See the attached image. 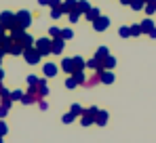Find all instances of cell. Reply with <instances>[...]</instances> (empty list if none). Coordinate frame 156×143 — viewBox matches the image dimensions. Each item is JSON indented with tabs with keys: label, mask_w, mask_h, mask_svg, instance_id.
<instances>
[{
	"label": "cell",
	"mask_w": 156,
	"mask_h": 143,
	"mask_svg": "<svg viewBox=\"0 0 156 143\" xmlns=\"http://www.w3.org/2000/svg\"><path fill=\"white\" fill-rule=\"evenodd\" d=\"M15 23L19 25V27H23V30H26L27 25L32 23V15H30L27 11H17V15H15Z\"/></svg>",
	"instance_id": "cell-1"
},
{
	"label": "cell",
	"mask_w": 156,
	"mask_h": 143,
	"mask_svg": "<svg viewBox=\"0 0 156 143\" xmlns=\"http://www.w3.org/2000/svg\"><path fill=\"white\" fill-rule=\"evenodd\" d=\"M36 51L42 55V57H47V55H51V40L49 38H40V40H36Z\"/></svg>",
	"instance_id": "cell-2"
},
{
	"label": "cell",
	"mask_w": 156,
	"mask_h": 143,
	"mask_svg": "<svg viewBox=\"0 0 156 143\" xmlns=\"http://www.w3.org/2000/svg\"><path fill=\"white\" fill-rule=\"evenodd\" d=\"M23 57H26L27 63H32V65H34V63H38V61H40V57H42V55L36 51V47H30V48L23 51Z\"/></svg>",
	"instance_id": "cell-3"
},
{
	"label": "cell",
	"mask_w": 156,
	"mask_h": 143,
	"mask_svg": "<svg viewBox=\"0 0 156 143\" xmlns=\"http://www.w3.org/2000/svg\"><path fill=\"white\" fill-rule=\"evenodd\" d=\"M0 25H4L6 30H11L15 25V15L13 13H2L0 15Z\"/></svg>",
	"instance_id": "cell-4"
},
{
	"label": "cell",
	"mask_w": 156,
	"mask_h": 143,
	"mask_svg": "<svg viewBox=\"0 0 156 143\" xmlns=\"http://www.w3.org/2000/svg\"><path fill=\"white\" fill-rule=\"evenodd\" d=\"M63 38H53L51 40V53L53 55H61V51H63Z\"/></svg>",
	"instance_id": "cell-5"
},
{
	"label": "cell",
	"mask_w": 156,
	"mask_h": 143,
	"mask_svg": "<svg viewBox=\"0 0 156 143\" xmlns=\"http://www.w3.org/2000/svg\"><path fill=\"white\" fill-rule=\"evenodd\" d=\"M93 25H95V30H97V32H104V30H108V25H110V19L99 15V17L93 21Z\"/></svg>",
	"instance_id": "cell-6"
},
{
	"label": "cell",
	"mask_w": 156,
	"mask_h": 143,
	"mask_svg": "<svg viewBox=\"0 0 156 143\" xmlns=\"http://www.w3.org/2000/svg\"><path fill=\"white\" fill-rule=\"evenodd\" d=\"M76 6H78V0H63V4H61V11H63V15H68V13L76 11Z\"/></svg>",
	"instance_id": "cell-7"
},
{
	"label": "cell",
	"mask_w": 156,
	"mask_h": 143,
	"mask_svg": "<svg viewBox=\"0 0 156 143\" xmlns=\"http://www.w3.org/2000/svg\"><path fill=\"white\" fill-rule=\"evenodd\" d=\"M61 70L68 72V74H74V72H76V68H74V59H63V61H61Z\"/></svg>",
	"instance_id": "cell-8"
},
{
	"label": "cell",
	"mask_w": 156,
	"mask_h": 143,
	"mask_svg": "<svg viewBox=\"0 0 156 143\" xmlns=\"http://www.w3.org/2000/svg\"><path fill=\"white\" fill-rule=\"evenodd\" d=\"M36 91H38V97L42 99V97L49 93V89H47V80H38V84H36Z\"/></svg>",
	"instance_id": "cell-9"
},
{
	"label": "cell",
	"mask_w": 156,
	"mask_h": 143,
	"mask_svg": "<svg viewBox=\"0 0 156 143\" xmlns=\"http://www.w3.org/2000/svg\"><path fill=\"white\" fill-rule=\"evenodd\" d=\"M139 25H141V32H144V34H150V32L154 30V23H152V19H150V17H148V19H144Z\"/></svg>",
	"instance_id": "cell-10"
},
{
	"label": "cell",
	"mask_w": 156,
	"mask_h": 143,
	"mask_svg": "<svg viewBox=\"0 0 156 143\" xmlns=\"http://www.w3.org/2000/svg\"><path fill=\"white\" fill-rule=\"evenodd\" d=\"M87 68H91V70H95V72L104 70V65H101V61H99V59H95V57H93V59H89V61H87Z\"/></svg>",
	"instance_id": "cell-11"
},
{
	"label": "cell",
	"mask_w": 156,
	"mask_h": 143,
	"mask_svg": "<svg viewBox=\"0 0 156 143\" xmlns=\"http://www.w3.org/2000/svg\"><path fill=\"white\" fill-rule=\"evenodd\" d=\"M101 82L104 84H112L114 82V74L110 70H101Z\"/></svg>",
	"instance_id": "cell-12"
},
{
	"label": "cell",
	"mask_w": 156,
	"mask_h": 143,
	"mask_svg": "<svg viewBox=\"0 0 156 143\" xmlns=\"http://www.w3.org/2000/svg\"><path fill=\"white\" fill-rule=\"evenodd\" d=\"M105 122H108V112H104V110H99V112H97V116H95V124L104 126Z\"/></svg>",
	"instance_id": "cell-13"
},
{
	"label": "cell",
	"mask_w": 156,
	"mask_h": 143,
	"mask_svg": "<svg viewBox=\"0 0 156 143\" xmlns=\"http://www.w3.org/2000/svg\"><path fill=\"white\" fill-rule=\"evenodd\" d=\"M99 15H101V13H99V9H93V6H91V9H89V11L84 13V17H87L89 21H95V19H97Z\"/></svg>",
	"instance_id": "cell-14"
},
{
	"label": "cell",
	"mask_w": 156,
	"mask_h": 143,
	"mask_svg": "<svg viewBox=\"0 0 156 143\" xmlns=\"http://www.w3.org/2000/svg\"><path fill=\"white\" fill-rule=\"evenodd\" d=\"M101 65H104V70H112V68L116 65V59H114L112 55H108L104 61H101Z\"/></svg>",
	"instance_id": "cell-15"
},
{
	"label": "cell",
	"mask_w": 156,
	"mask_h": 143,
	"mask_svg": "<svg viewBox=\"0 0 156 143\" xmlns=\"http://www.w3.org/2000/svg\"><path fill=\"white\" fill-rule=\"evenodd\" d=\"M80 122H82V126H89V124H95V116H91L89 112H84V114H82V118H80Z\"/></svg>",
	"instance_id": "cell-16"
},
{
	"label": "cell",
	"mask_w": 156,
	"mask_h": 143,
	"mask_svg": "<svg viewBox=\"0 0 156 143\" xmlns=\"http://www.w3.org/2000/svg\"><path fill=\"white\" fill-rule=\"evenodd\" d=\"M89 9H91V4H89L87 0H78V6H76V11L80 13V15H84V13H87Z\"/></svg>",
	"instance_id": "cell-17"
},
{
	"label": "cell",
	"mask_w": 156,
	"mask_h": 143,
	"mask_svg": "<svg viewBox=\"0 0 156 143\" xmlns=\"http://www.w3.org/2000/svg\"><path fill=\"white\" fill-rule=\"evenodd\" d=\"M55 74H57V65H55V63H47V65H44V76L53 78Z\"/></svg>",
	"instance_id": "cell-18"
},
{
	"label": "cell",
	"mask_w": 156,
	"mask_h": 143,
	"mask_svg": "<svg viewBox=\"0 0 156 143\" xmlns=\"http://www.w3.org/2000/svg\"><path fill=\"white\" fill-rule=\"evenodd\" d=\"M133 11H144V6H146V0H131L129 4Z\"/></svg>",
	"instance_id": "cell-19"
},
{
	"label": "cell",
	"mask_w": 156,
	"mask_h": 143,
	"mask_svg": "<svg viewBox=\"0 0 156 143\" xmlns=\"http://www.w3.org/2000/svg\"><path fill=\"white\" fill-rule=\"evenodd\" d=\"M108 55H110V51H108L105 47H99V48H97V53H95V59H99V61H104V59L108 57Z\"/></svg>",
	"instance_id": "cell-20"
},
{
	"label": "cell",
	"mask_w": 156,
	"mask_h": 143,
	"mask_svg": "<svg viewBox=\"0 0 156 143\" xmlns=\"http://www.w3.org/2000/svg\"><path fill=\"white\" fill-rule=\"evenodd\" d=\"M72 78L76 80L78 84H84V82H87V80H84V70H76L74 74H72Z\"/></svg>",
	"instance_id": "cell-21"
},
{
	"label": "cell",
	"mask_w": 156,
	"mask_h": 143,
	"mask_svg": "<svg viewBox=\"0 0 156 143\" xmlns=\"http://www.w3.org/2000/svg\"><path fill=\"white\" fill-rule=\"evenodd\" d=\"M144 13H146V15H154V13H156V0H154V2H146Z\"/></svg>",
	"instance_id": "cell-22"
},
{
	"label": "cell",
	"mask_w": 156,
	"mask_h": 143,
	"mask_svg": "<svg viewBox=\"0 0 156 143\" xmlns=\"http://www.w3.org/2000/svg\"><path fill=\"white\" fill-rule=\"evenodd\" d=\"M74 68H76V70H84V68H87V61H84L82 57H74Z\"/></svg>",
	"instance_id": "cell-23"
},
{
	"label": "cell",
	"mask_w": 156,
	"mask_h": 143,
	"mask_svg": "<svg viewBox=\"0 0 156 143\" xmlns=\"http://www.w3.org/2000/svg\"><path fill=\"white\" fill-rule=\"evenodd\" d=\"M72 36H74V32H72L70 27H66V30H61V38H63V40H70Z\"/></svg>",
	"instance_id": "cell-24"
},
{
	"label": "cell",
	"mask_w": 156,
	"mask_h": 143,
	"mask_svg": "<svg viewBox=\"0 0 156 143\" xmlns=\"http://www.w3.org/2000/svg\"><path fill=\"white\" fill-rule=\"evenodd\" d=\"M68 19H70L72 23H76L78 19H80V13H78V11H72V13H68Z\"/></svg>",
	"instance_id": "cell-25"
},
{
	"label": "cell",
	"mask_w": 156,
	"mask_h": 143,
	"mask_svg": "<svg viewBox=\"0 0 156 143\" xmlns=\"http://www.w3.org/2000/svg\"><path fill=\"white\" fill-rule=\"evenodd\" d=\"M139 34H144V32H141V25H139V23L131 25V36H139Z\"/></svg>",
	"instance_id": "cell-26"
},
{
	"label": "cell",
	"mask_w": 156,
	"mask_h": 143,
	"mask_svg": "<svg viewBox=\"0 0 156 143\" xmlns=\"http://www.w3.org/2000/svg\"><path fill=\"white\" fill-rule=\"evenodd\" d=\"M118 34H120V38H129L131 36V27H120Z\"/></svg>",
	"instance_id": "cell-27"
},
{
	"label": "cell",
	"mask_w": 156,
	"mask_h": 143,
	"mask_svg": "<svg viewBox=\"0 0 156 143\" xmlns=\"http://www.w3.org/2000/svg\"><path fill=\"white\" fill-rule=\"evenodd\" d=\"M72 114H74V116H80V114H84V112H82V107H80L78 103H74V105H72Z\"/></svg>",
	"instance_id": "cell-28"
},
{
	"label": "cell",
	"mask_w": 156,
	"mask_h": 143,
	"mask_svg": "<svg viewBox=\"0 0 156 143\" xmlns=\"http://www.w3.org/2000/svg\"><path fill=\"white\" fill-rule=\"evenodd\" d=\"M66 86H68V89H76L78 82L74 80V78H68V80H66Z\"/></svg>",
	"instance_id": "cell-29"
},
{
	"label": "cell",
	"mask_w": 156,
	"mask_h": 143,
	"mask_svg": "<svg viewBox=\"0 0 156 143\" xmlns=\"http://www.w3.org/2000/svg\"><path fill=\"white\" fill-rule=\"evenodd\" d=\"M61 15H63V11H61V9H53V11H51V17H53V19H59Z\"/></svg>",
	"instance_id": "cell-30"
},
{
	"label": "cell",
	"mask_w": 156,
	"mask_h": 143,
	"mask_svg": "<svg viewBox=\"0 0 156 143\" xmlns=\"http://www.w3.org/2000/svg\"><path fill=\"white\" fill-rule=\"evenodd\" d=\"M74 118H76V116L70 112V114H66V116H63V122H66V124H70V122H74Z\"/></svg>",
	"instance_id": "cell-31"
},
{
	"label": "cell",
	"mask_w": 156,
	"mask_h": 143,
	"mask_svg": "<svg viewBox=\"0 0 156 143\" xmlns=\"http://www.w3.org/2000/svg\"><path fill=\"white\" fill-rule=\"evenodd\" d=\"M27 84H30V86H36V84H38V78H36V76H27Z\"/></svg>",
	"instance_id": "cell-32"
},
{
	"label": "cell",
	"mask_w": 156,
	"mask_h": 143,
	"mask_svg": "<svg viewBox=\"0 0 156 143\" xmlns=\"http://www.w3.org/2000/svg\"><path fill=\"white\" fill-rule=\"evenodd\" d=\"M51 36H53V38H61V30H57V27H51Z\"/></svg>",
	"instance_id": "cell-33"
},
{
	"label": "cell",
	"mask_w": 156,
	"mask_h": 143,
	"mask_svg": "<svg viewBox=\"0 0 156 143\" xmlns=\"http://www.w3.org/2000/svg\"><path fill=\"white\" fill-rule=\"evenodd\" d=\"M49 4H51L53 9H61V4H63V2H61V0H51Z\"/></svg>",
	"instance_id": "cell-34"
},
{
	"label": "cell",
	"mask_w": 156,
	"mask_h": 143,
	"mask_svg": "<svg viewBox=\"0 0 156 143\" xmlns=\"http://www.w3.org/2000/svg\"><path fill=\"white\" fill-rule=\"evenodd\" d=\"M23 97V93L21 91H15V93H11V99H21Z\"/></svg>",
	"instance_id": "cell-35"
},
{
	"label": "cell",
	"mask_w": 156,
	"mask_h": 143,
	"mask_svg": "<svg viewBox=\"0 0 156 143\" xmlns=\"http://www.w3.org/2000/svg\"><path fill=\"white\" fill-rule=\"evenodd\" d=\"M6 112H9V107H6V105H0V118L6 116Z\"/></svg>",
	"instance_id": "cell-36"
},
{
	"label": "cell",
	"mask_w": 156,
	"mask_h": 143,
	"mask_svg": "<svg viewBox=\"0 0 156 143\" xmlns=\"http://www.w3.org/2000/svg\"><path fill=\"white\" fill-rule=\"evenodd\" d=\"M87 112H89V114H91V116H97V112H99V110H97V107H89V110H87Z\"/></svg>",
	"instance_id": "cell-37"
},
{
	"label": "cell",
	"mask_w": 156,
	"mask_h": 143,
	"mask_svg": "<svg viewBox=\"0 0 156 143\" xmlns=\"http://www.w3.org/2000/svg\"><path fill=\"white\" fill-rule=\"evenodd\" d=\"M4 133H6V124H4V122H0V137H2Z\"/></svg>",
	"instance_id": "cell-38"
},
{
	"label": "cell",
	"mask_w": 156,
	"mask_h": 143,
	"mask_svg": "<svg viewBox=\"0 0 156 143\" xmlns=\"http://www.w3.org/2000/svg\"><path fill=\"white\" fill-rule=\"evenodd\" d=\"M49 2H51V0H38V4H42V6H47Z\"/></svg>",
	"instance_id": "cell-39"
},
{
	"label": "cell",
	"mask_w": 156,
	"mask_h": 143,
	"mask_svg": "<svg viewBox=\"0 0 156 143\" xmlns=\"http://www.w3.org/2000/svg\"><path fill=\"white\" fill-rule=\"evenodd\" d=\"M148 36H150V38H156V27L152 30V32H150V34H148Z\"/></svg>",
	"instance_id": "cell-40"
},
{
	"label": "cell",
	"mask_w": 156,
	"mask_h": 143,
	"mask_svg": "<svg viewBox=\"0 0 156 143\" xmlns=\"http://www.w3.org/2000/svg\"><path fill=\"white\" fill-rule=\"evenodd\" d=\"M120 4H127V6H129V4H131V0H120Z\"/></svg>",
	"instance_id": "cell-41"
},
{
	"label": "cell",
	"mask_w": 156,
	"mask_h": 143,
	"mask_svg": "<svg viewBox=\"0 0 156 143\" xmlns=\"http://www.w3.org/2000/svg\"><path fill=\"white\" fill-rule=\"evenodd\" d=\"M2 78H4V72H2V70H0V80H2Z\"/></svg>",
	"instance_id": "cell-42"
},
{
	"label": "cell",
	"mask_w": 156,
	"mask_h": 143,
	"mask_svg": "<svg viewBox=\"0 0 156 143\" xmlns=\"http://www.w3.org/2000/svg\"><path fill=\"white\" fill-rule=\"evenodd\" d=\"M146 2H154V0H146Z\"/></svg>",
	"instance_id": "cell-43"
},
{
	"label": "cell",
	"mask_w": 156,
	"mask_h": 143,
	"mask_svg": "<svg viewBox=\"0 0 156 143\" xmlns=\"http://www.w3.org/2000/svg\"><path fill=\"white\" fill-rule=\"evenodd\" d=\"M0 143H2V137H0Z\"/></svg>",
	"instance_id": "cell-44"
}]
</instances>
